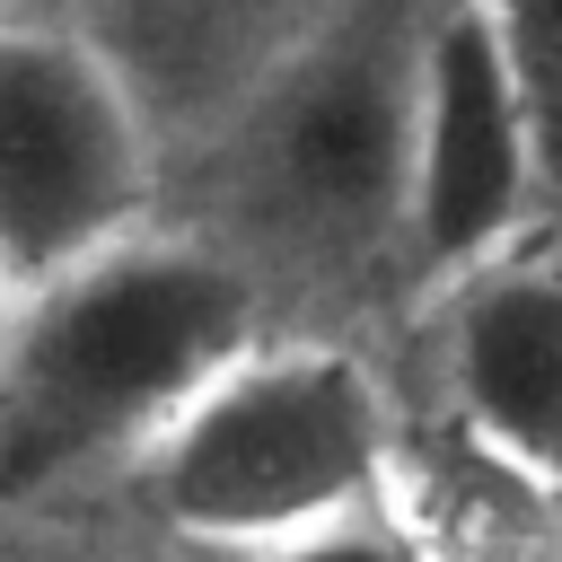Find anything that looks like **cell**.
Instances as JSON below:
<instances>
[{
	"label": "cell",
	"instance_id": "cell-1",
	"mask_svg": "<svg viewBox=\"0 0 562 562\" xmlns=\"http://www.w3.org/2000/svg\"><path fill=\"white\" fill-rule=\"evenodd\" d=\"M255 342H263L255 272L220 246L149 228L9 299L0 501H26L114 448H149Z\"/></svg>",
	"mask_w": 562,
	"mask_h": 562
},
{
	"label": "cell",
	"instance_id": "cell-2",
	"mask_svg": "<svg viewBox=\"0 0 562 562\" xmlns=\"http://www.w3.org/2000/svg\"><path fill=\"white\" fill-rule=\"evenodd\" d=\"M413 79L422 26L386 0H342L307 18L246 88L228 132L237 211L272 255L351 263L378 237H404V167H413Z\"/></svg>",
	"mask_w": 562,
	"mask_h": 562
},
{
	"label": "cell",
	"instance_id": "cell-3",
	"mask_svg": "<svg viewBox=\"0 0 562 562\" xmlns=\"http://www.w3.org/2000/svg\"><path fill=\"white\" fill-rule=\"evenodd\" d=\"M149 501L202 544H281L351 518L386 483V413L351 351L255 342L237 351L149 448Z\"/></svg>",
	"mask_w": 562,
	"mask_h": 562
},
{
	"label": "cell",
	"instance_id": "cell-4",
	"mask_svg": "<svg viewBox=\"0 0 562 562\" xmlns=\"http://www.w3.org/2000/svg\"><path fill=\"white\" fill-rule=\"evenodd\" d=\"M158 123L123 53L79 26H0V290L26 299L140 237Z\"/></svg>",
	"mask_w": 562,
	"mask_h": 562
},
{
	"label": "cell",
	"instance_id": "cell-5",
	"mask_svg": "<svg viewBox=\"0 0 562 562\" xmlns=\"http://www.w3.org/2000/svg\"><path fill=\"white\" fill-rule=\"evenodd\" d=\"M536 123L518 70L501 53L492 0H439L422 26L413 79V167H404V255L422 272H483L527 193H536Z\"/></svg>",
	"mask_w": 562,
	"mask_h": 562
},
{
	"label": "cell",
	"instance_id": "cell-6",
	"mask_svg": "<svg viewBox=\"0 0 562 562\" xmlns=\"http://www.w3.org/2000/svg\"><path fill=\"white\" fill-rule=\"evenodd\" d=\"M448 386L465 430L562 492V272L553 263H483L448 307Z\"/></svg>",
	"mask_w": 562,
	"mask_h": 562
},
{
	"label": "cell",
	"instance_id": "cell-7",
	"mask_svg": "<svg viewBox=\"0 0 562 562\" xmlns=\"http://www.w3.org/2000/svg\"><path fill=\"white\" fill-rule=\"evenodd\" d=\"M281 9H290V0H132V18H140V35H149V53H158L167 70L272 61V53L290 44Z\"/></svg>",
	"mask_w": 562,
	"mask_h": 562
},
{
	"label": "cell",
	"instance_id": "cell-8",
	"mask_svg": "<svg viewBox=\"0 0 562 562\" xmlns=\"http://www.w3.org/2000/svg\"><path fill=\"white\" fill-rule=\"evenodd\" d=\"M492 26L536 123V176L562 184V0H492Z\"/></svg>",
	"mask_w": 562,
	"mask_h": 562
},
{
	"label": "cell",
	"instance_id": "cell-9",
	"mask_svg": "<svg viewBox=\"0 0 562 562\" xmlns=\"http://www.w3.org/2000/svg\"><path fill=\"white\" fill-rule=\"evenodd\" d=\"M255 562H430V544H413L378 501L351 509V518H325V527H299L281 544H263Z\"/></svg>",
	"mask_w": 562,
	"mask_h": 562
},
{
	"label": "cell",
	"instance_id": "cell-10",
	"mask_svg": "<svg viewBox=\"0 0 562 562\" xmlns=\"http://www.w3.org/2000/svg\"><path fill=\"white\" fill-rule=\"evenodd\" d=\"M0 334H9V290H0Z\"/></svg>",
	"mask_w": 562,
	"mask_h": 562
}]
</instances>
